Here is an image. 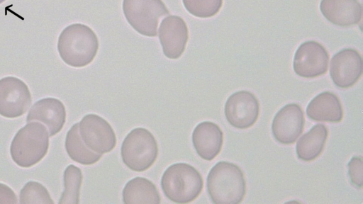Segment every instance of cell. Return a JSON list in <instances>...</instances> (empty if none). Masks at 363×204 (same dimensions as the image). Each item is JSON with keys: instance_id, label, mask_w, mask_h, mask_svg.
<instances>
[{"instance_id": "7402d4cb", "label": "cell", "mask_w": 363, "mask_h": 204, "mask_svg": "<svg viewBox=\"0 0 363 204\" xmlns=\"http://www.w3.org/2000/svg\"><path fill=\"white\" fill-rule=\"evenodd\" d=\"M21 204H53L48 191L36 181H28L19 193Z\"/></svg>"}, {"instance_id": "52a82bcc", "label": "cell", "mask_w": 363, "mask_h": 204, "mask_svg": "<svg viewBox=\"0 0 363 204\" xmlns=\"http://www.w3.org/2000/svg\"><path fill=\"white\" fill-rule=\"evenodd\" d=\"M79 130L84 144L97 154L108 153L116 147V137L112 127L98 115H84L79 123Z\"/></svg>"}, {"instance_id": "277c9868", "label": "cell", "mask_w": 363, "mask_h": 204, "mask_svg": "<svg viewBox=\"0 0 363 204\" xmlns=\"http://www.w3.org/2000/svg\"><path fill=\"white\" fill-rule=\"evenodd\" d=\"M49 133L40 123H28L15 135L11 144L13 161L19 166L30 167L38 163L49 148Z\"/></svg>"}, {"instance_id": "ffe728a7", "label": "cell", "mask_w": 363, "mask_h": 204, "mask_svg": "<svg viewBox=\"0 0 363 204\" xmlns=\"http://www.w3.org/2000/svg\"><path fill=\"white\" fill-rule=\"evenodd\" d=\"M65 145L69 157L73 161L83 165L94 164L102 156L90 149L84 144L79 134V123L74 124L68 130Z\"/></svg>"}, {"instance_id": "8fae6325", "label": "cell", "mask_w": 363, "mask_h": 204, "mask_svg": "<svg viewBox=\"0 0 363 204\" xmlns=\"http://www.w3.org/2000/svg\"><path fill=\"white\" fill-rule=\"evenodd\" d=\"M362 74V59L360 53L353 48L341 50L333 55L330 65V75L339 88L354 86Z\"/></svg>"}, {"instance_id": "cb8c5ba5", "label": "cell", "mask_w": 363, "mask_h": 204, "mask_svg": "<svg viewBox=\"0 0 363 204\" xmlns=\"http://www.w3.org/2000/svg\"><path fill=\"white\" fill-rule=\"evenodd\" d=\"M347 166L351 183L355 187L361 188L363 185L362 157H353L349 162Z\"/></svg>"}, {"instance_id": "44dd1931", "label": "cell", "mask_w": 363, "mask_h": 204, "mask_svg": "<svg viewBox=\"0 0 363 204\" xmlns=\"http://www.w3.org/2000/svg\"><path fill=\"white\" fill-rule=\"evenodd\" d=\"M83 176L81 169L70 164L65 169L63 175L65 190L59 204H78Z\"/></svg>"}, {"instance_id": "5b68a950", "label": "cell", "mask_w": 363, "mask_h": 204, "mask_svg": "<svg viewBox=\"0 0 363 204\" xmlns=\"http://www.w3.org/2000/svg\"><path fill=\"white\" fill-rule=\"evenodd\" d=\"M121 154L127 167L135 171H144L151 167L157 158V140L147 129L135 128L125 137Z\"/></svg>"}, {"instance_id": "8992f818", "label": "cell", "mask_w": 363, "mask_h": 204, "mask_svg": "<svg viewBox=\"0 0 363 204\" xmlns=\"http://www.w3.org/2000/svg\"><path fill=\"white\" fill-rule=\"evenodd\" d=\"M123 11L129 24L148 37L157 35L160 19L169 13L162 0H123Z\"/></svg>"}, {"instance_id": "7a4b0ae2", "label": "cell", "mask_w": 363, "mask_h": 204, "mask_svg": "<svg viewBox=\"0 0 363 204\" xmlns=\"http://www.w3.org/2000/svg\"><path fill=\"white\" fill-rule=\"evenodd\" d=\"M99 45L97 36L91 28L84 24L74 23L66 27L60 33L57 50L67 64L82 67L94 60Z\"/></svg>"}, {"instance_id": "484cf974", "label": "cell", "mask_w": 363, "mask_h": 204, "mask_svg": "<svg viewBox=\"0 0 363 204\" xmlns=\"http://www.w3.org/2000/svg\"><path fill=\"white\" fill-rule=\"evenodd\" d=\"M5 0H0V4L3 3Z\"/></svg>"}, {"instance_id": "e0dca14e", "label": "cell", "mask_w": 363, "mask_h": 204, "mask_svg": "<svg viewBox=\"0 0 363 204\" xmlns=\"http://www.w3.org/2000/svg\"><path fill=\"white\" fill-rule=\"evenodd\" d=\"M306 115L315 121L340 123L343 118V109L336 94L324 91L310 101L306 108Z\"/></svg>"}, {"instance_id": "ac0fdd59", "label": "cell", "mask_w": 363, "mask_h": 204, "mask_svg": "<svg viewBox=\"0 0 363 204\" xmlns=\"http://www.w3.org/2000/svg\"><path fill=\"white\" fill-rule=\"evenodd\" d=\"M123 202L125 204H160L161 197L152 181L143 177H135L124 186Z\"/></svg>"}, {"instance_id": "7c38bea8", "label": "cell", "mask_w": 363, "mask_h": 204, "mask_svg": "<svg viewBox=\"0 0 363 204\" xmlns=\"http://www.w3.org/2000/svg\"><path fill=\"white\" fill-rule=\"evenodd\" d=\"M305 117L301 107L297 103H289L281 108L275 115L272 131L274 137L279 143H294L302 134Z\"/></svg>"}, {"instance_id": "30bf717a", "label": "cell", "mask_w": 363, "mask_h": 204, "mask_svg": "<svg viewBox=\"0 0 363 204\" xmlns=\"http://www.w3.org/2000/svg\"><path fill=\"white\" fill-rule=\"evenodd\" d=\"M224 112L230 125L238 129H247L252 126L258 119L259 103L252 92L237 91L227 99Z\"/></svg>"}, {"instance_id": "d6986e66", "label": "cell", "mask_w": 363, "mask_h": 204, "mask_svg": "<svg viewBox=\"0 0 363 204\" xmlns=\"http://www.w3.org/2000/svg\"><path fill=\"white\" fill-rule=\"evenodd\" d=\"M328 136L327 127L322 123L315 125L298 140L296 152L298 159L311 162L323 151Z\"/></svg>"}, {"instance_id": "2e32d148", "label": "cell", "mask_w": 363, "mask_h": 204, "mask_svg": "<svg viewBox=\"0 0 363 204\" xmlns=\"http://www.w3.org/2000/svg\"><path fill=\"white\" fill-rule=\"evenodd\" d=\"M320 10L331 23L340 27H350L360 22L362 4L358 0H321Z\"/></svg>"}, {"instance_id": "5bb4252c", "label": "cell", "mask_w": 363, "mask_h": 204, "mask_svg": "<svg viewBox=\"0 0 363 204\" xmlns=\"http://www.w3.org/2000/svg\"><path fill=\"white\" fill-rule=\"evenodd\" d=\"M66 110L62 102L55 98H45L36 101L26 117L28 123L38 121L46 125L49 136L52 137L63 128Z\"/></svg>"}, {"instance_id": "603a6c76", "label": "cell", "mask_w": 363, "mask_h": 204, "mask_svg": "<svg viewBox=\"0 0 363 204\" xmlns=\"http://www.w3.org/2000/svg\"><path fill=\"white\" fill-rule=\"evenodd\" d=\"M186 9L199 18L213 17L218 13L223 0H182Z\"/></svg>"}, {"instance_id": "ba28073f", "label": "cell", "mask_w": 363, "mask_h": 204, "mask_svg": "<svg viewBox=\"0 0 363 204\" xmlns=\"http://www.w3.org/2000/svg\"><path fill=\"white\" fill-rule=\"evenodd\" d=\"M328 62L329 54L325 47L318 42L308 40L296 50L293 68L298 76L311 79L325 74Z\"/></svg>"}, {"instance_id": "6da1fadb", "label": "cell", "mask_w": 363, "mask_h": 204, "mask_svg": "<svg viewBox=\"0 0 363 204\" xmlns=\"http://www.w3.org/2000/svg\"><path fill=\"white\" fill-rule=\"evenodd\" d=\"M206 188L213 203H240L246 193L244 173L233 163L219 162L211 168L208 174Z\"/></svg>"}, {"instance_id": "9a60e30c", "label": "cell", "mask_w": 363, "mask_h": 204, "mask_svg": "<svg viewBox=\"0 0 363 204\" xmlns=\"http://www.w3.org/2000/svg\"><path fill=\"white\" fill-rule=\"evenodd\" d=\"M223 142V133L220 128L211 121L198 124L192 133V143L198 155L203 159L211 161L220 152Z\"/></svg>"}, {"instance_id": "4fadbf2b", "label": "cell", "mask_w": 363, "mask_h": 204, "mask_svg": "<svg viewBox=\"0 0 363 204\" xmlns=\"http://www.w3.org/2000/svg\"><path fill=\"white\" fill-rule=\"evenodd\" d=\"M159 38L164 55L169 59H177L185 50L189 31L184 20L178 16L164 18L159 28Z\"/></svg>"}, {"instance_id": "3957f363", "label": "cell", "mask_w": 363, "mask_h": 204, "mask_svg": "<svg viewBox=\"0 0 363 204\" xmlns=\"http://www.w3.org/2000/svg\"><path fill=\"white\" fill-rule=\"evenodd\" d=\"M203 187L199 171L186 163L169 166L161 178V188L164 196L177 203H189L199 197Z\"/></svg>"}, {"instance_id": "9c48e42d", "label": "cell", "mask_w": 363, "mask_h": 204, "mask_svg": "<svg viewBox=\"0 0 363 204\" xmlns=\"http://www.w3.org/2000/svg\"><path fill=\"white\" fill-rule=\"evenodd\" d=\"M28 86L20 79L6 76L0 79V115L15 118L23 115L31 104Z\"/></svg>"}, {"instance_id": "d4e9b609", "label": "cell", "mask_w": 363, "mask_h": 204, "mask_svg": "<svg viewBox=\"0 0 363 204\" xmlns=\"http://www.w3.org/2000/svg\"><path fill=\"white\" fill-rule=\"evenodd\" d=\"M18 203L14 191L6 184L0 183V203Z\"/></svg>"}]
</instances>
